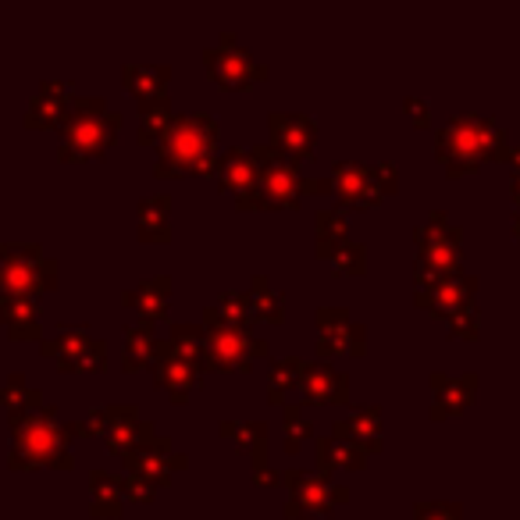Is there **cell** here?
Returning a JSON list of instances; mask_svg holds the SVG:
<instances>
[{
	"mask_svg": "<svg viewBox=\"0 0 520 520\" xmlns=\"http://www.w3.org/2000/svg\"><path fill=\"white\" fill-rule=\"evenodd\" d=\"M218 122L207 111L175 114L157 143V179H186V175H214L218 168Z\"/></svg>",
	"mask_w": 520,
	"mask_h": 520,
	"instance_id": "6da1fadb",
	"label": "cell"
},
{
	"mask_svg": "<svg viewBox=\"0 0 520 520\" xmlns=\"http://www.w3.org/2000/svg\"><path fill=\"white\" fill-rule=\"evenodd\" d=\"M506 147H510V136L506 129L488 118V114H453L439 132H435V157L442 161L449 179H460V175H474L481 164L488 161H503Z\"/></svg>",
	"mask_w": 520,
	"mask_h": 520,
	"instance_id": "7a4b0ae2",
	"label": "cell"
},
{
	"mask_svg": "<svg viewBox=\"0 0 520 520\" xmlns=\"http://www.w3.org/2000/svg\"><path fill=\"white\" fill-rule=\"evenodd\" d=\"M68 431L57 417V410L40 407L33 414L11 417V449L8 467L11 471H36V467H50V471H72L75 456L68 446Z\"/></svg>",
	"mask_w": 520,
	"mask_h": 520,
	"instance_id": "3957f363",
	"label": "cell"
},
{
	"mask_svg": "<svg viewBox=\"0 0 520 520\" xmlns=\"http://www.w3.org/2000/svg\"><path fill=\"white\" fill-rule=\"evenodd\" d=\"M122 111H111L104 97H72L68 114L57 136V157L68 164L79 161H97L111 150L114 136L122 132Z\"/></svg>",
	"mask_w": 520,
	"mask_h": 520,
	"instance_id": "277c9868",
	"label": "cell"
},
{
	"mask_svg": "<svg viewBox=\"0 0 520 520\" xmlns=\"http://www.w3.org/2000/svg\"><path fill=\"white\" fill-rule=\"evenodd\" d=\"M253 157L260 175L257 186L236 200L239 211H296L303 204V182H307L300 164L282 157L271 143L253 147Z\"/></svg>",
	"mask_w": 520,
	"mask_h": 520,
	"instance_id": "5b68a950",
	"label": "cell"
},
{
	"mask_svg": "<svg viewBox=\"0 0 520 520\" xmlns=\"http://www.w3.org/2000/svg\"><path fill=\"white\" fill-rule=\"evenodd\" d=\"M57 260L40 243H0V296L40 300L57 289Z\"/></svg>",
	"mask_w": 520,
	"mask_h": 520,
	"instance_id": "8992f818",
	"label": "cell"
},
{
	"mask_svg": "<svg viewBox=\"0 0 520 520\" xmlns=\"http://www.w3.org/2000/svg\"><path fill=\"white\" fill-rule=\"evenodd\" d=\"M204 332H207V350H204V371L221 374H250L257 360L271 353L268 339L253 335L250 328H232L218 317V310H204Z\"/></svg>",
	"mask_w": 520,
	"mask_h": 520,
	"instance_id": "52a82bcc",
	"label": "cell"
},
{
	"mask_svg": "<svg viewBox=\"0 0 520 520\" xmlns=\"http://www.w3.org/2000/svg\"><path fill=\"white\" fill-rule=\"evenodd\" d=\"M332 189L342 207L371 211V207H382L385 196H392L399 189V168L392 161H335Z\"/></svg>",
	"mask_w": 520,
	"mask_h": 520,
	"instance_id": "ba28073f",
	"label": "cell"
},
{
	"mask_svg": "<svg viewBox=\"0 0 520 520\" xmlns=\"http://www.w3.org/2000/svg\"><path fill=\"white\" fill-rule=\"evenodd\" d=\"M282 485L289 488L282 513L285 520H303V517H335V510L350 503V488L335 485L332 474L321 471H303V467H285Z\"/></svg>",
	"mask_w": 520,
	"mask_h": 520,
	"instance_id": "9c48e42d",
	"label": "cell"
},
{
	"mask_svg": "<svg viewBox=\"0 0 520 520\" xmlns=\"http://www.w3.org/2000/svg\"><path fill=\"white\" fill-rule=\"evenodd\" d=\"M417 264L439 271V275H456L464 271V228L456 225L446 211H431L421 225L414 228Z\"/></svg>",
	"mask_w": 520,
	"mask_h": 520,
	"instance_id": "30bf717a",
	"label": "cell"
},
{
	"mask_svg": "<svg viewBox=\"0 0 520 520\" xmlns=\"http://www.w3.org/2000/svg\"><path fill=\"white\" fill-rule=\"evenodd\" d=\"M204 65H207V75L218 82L221 90H236V93L253 90V86H260V82L271 75V68L264 65V61H257V57L239 43L236 33H221L218 43H211V47L204 50Z\"/></svg>",
	"mask_w": 520,
	"mask_h": 520,
	"instance_id": "8fae6325",
	"label": "cell"
},
{
	"mask_svg": "<svg viewBox=\"0 0 520 520\" xmlns=\"http://www.w3.org/2000/svg\"><path fill=\"white\" fill-rule=\"evenodd\" d=\"M40 353L65 374H97L107 367V342L97 339L86 325H57V332L40 342Z\"/></svg>",
	"mask_w": 520,
	"mask_h": 520,
	"instance_id": "7c38bea8",
	"label": "cell"
},
{
	"mask_svg": "<svg viewBox=\"0 0 520 520\" xmlns=\"http://www.w3.org/2000/svg\"><path fill=\"white\" fill-rule=\"evenodd\" d=\"M317 357H364L367 328L357 325L346 307H317Z\"/></svg>",
	"mask_w": 520,
	"mask_h": 520,
	"instance_id": "4fadbf2b",
	"label": "cell"
},
{
	"mask_svg": "<svg viewBox=\"0 0 520 520\" xmlns=\"http://www.w3.org/2000/svg\"><path fill=\"white\" fill-rule=\"evenodd\" d=\"M122 460H125V474L150 481L154 488H164L171 478H175V471H186L189 467L186 456L175 453V446H171L164 435H154L150 442H139V446L132 449V453H125Z\"/></svg>",
	"mask_w": 520,
	"mask_h": 520,
	"instance_id": "5bb4252c",
	"label": "cell"
},
{
	"mask_svg": "<svg viewBox=\"0 0 520 520\" xmlns=\"http://www.w3.org/2000/svg\"><path fill=\"white\" fill-rule=\"evenodd\" d=\"M268 136H271V147L296 164L314 157L317 150V125L300 111H271Z\"/></svg>",
	"mask_w": 520,
	"mask_h": 520,
	"instance_id": "9a60e30c",
	"label": "cell"
},
{
	"mask_svg": "<svg viewBox=\"0 0 520 520\" xmlns=\"http://www.w3.org/2000/svg\"><path fill=\"white\" fill-rule=\"evenodd\" d=\"M478 385H481V378L474 371H467V374L435 371L428 378V389H431L428 417L431 421H449V417H460L474 403V396H478Z\"/></svg>",
	"mask_w": 520,
	"mask_h": 520,
	"instance_id": "2e32d148",
	"label": "cell"
},
{
	"mask_svg": "<svg viewBox=\"0 0 520 520\" xmlns=\"http://www.w3.org/2000/svg\"><path fill=\"white\" fill-rule=\"evenodd\" d=\"M474 296H478V275H471V271H456V275L439 278L435 285L414 289V303L428 310L431 317H449L453 310L471 307Z\"/></svg>",
	"mask_w": 520,
	"mask_h": 520,
	"instance_id": "e0dca14e",
	"label": "cell"
},
{
	"mask_svg": "<svg viewBox=\"0 0 520 520\" xmlns=\"http://www.w3.org/2000/svg\"><path fill=\"white\" fill-rule=\"evenodd\" d=\"M300 396L314 407H342L350 403V374L332 367L328 360H307L300 374Z\"/></svg>",
	"mask_w": 520,
	"mask_h": 520,
	"instance_id": "ac0fdd59",
	"label": "cell"
},
{
	"mask_svg": "<svg viewBox=\"0 0 520 520\" xmlns=\"http://www.w3.org/2000/svg\"><path fill=\"white\" fill-rule=\"evenodd\" d=\"M332 435H339V439L353 442V446L364 449L367 456L382 453V446H385V417H382V407H378V403H360V407H353L350 414L342 417V421L332 424Z\"/></svg>",
	"mask_w": 520,
	"mask_h": 520,
	"instance_id": "d6986e66",
	"label": "cell"
},
{
	"mask_svg": "<svg viewBox=\"0 0 520 520\" xmlns=\"http://www.w3.org/2000/svg\"><path fill=\"white\" fill-rule=\"evenodd\" d=\"M72 97V82H40V90L29 97V107H25V129H61Z\"/></svg>",
	"mask_w": 520,
	"mask_h": 520,
	"instance_id": "ffe728a7",
	"label": "cell"
},
{
	"mask_svg": "<svg viewBox=\"0 0 520 520\" xmlns=\"http://www.w3.org/2000/svg\"><path fill=\"white\" fill-rule=\"evenodd\" d=\"M154 382L161 392H168L171 403H179L182 407V403H189V396L200 389V382H204V367L186 364V360H175V357H168V353L157 350Z\"/></svg>",
	"mask_w": 520,
	"mask_h": 520,
	"instance_id": "44dd1931",
	"label": "cell"
},
{
	"mask_svg": "<svg viewBox=\"0 0 520 520\" xmlns=\"http://www.w3.org/2000/svg\"><path fill=\"white\" fill-rule=\"evenodd\" d=\"M257 157H253V150H225V154L218 157V168H214V179H218V189L221 193H232V200H239V196H246L253 186H257Z\"/></svg>",
	"mask_w": 520,
	"mask_h": 520,
	"instance_id": "7402d4cb",
	"label": "cell"
},
{
	"mask_svg": "<svg viewBox=\"0 0 520 520\" xmlns=\"http://www.w3.org/2000/svg\"><path fill=\"white\" fill-rule=\"evenodd\" d=\"M122 307H132L139 314V321H164L171 307V275H154L143 278L136 289H125Z\"/></svg>",
	"mask_w": 520,
	"mask_h": 520,
	"instance_id": "603a6c76",
	"label": "cell"
},
{
	"mask_svg": "<svg viewBox=\"0 0 520 520\" xmlns=\"http://www.w3.org/2000/svg\"><path fill=\"white\" fill-rule=\"evenodd\" d=\"M221 439H232L236 449L243 456H250L253 471H264L271 453V439H268V424L264 421H221Z\"/></svg>",
	"mask_w": 520,
	"mask_h": 520,
	"instance_id": "cb8c5ba5",
	"label": "cell"
},
{
	"mask_svg": "<svg viewBox=\"0 0 520 520\" xmlns=\"http://www.w3.org/2000/svg\"><path fill=\"white\" fill-rule=\"evenodd\" d=\"M0 328L15 342H43V321L40 303L36 300H4L0 296Z\"/></svg>",
	"mask_w": 520,
	"mask_h": 520,
	"instance_id": "d4e9b609",
	"label": "cell"
},
{
	"mask_svg": "<svg viewBox=\"0 0 520 520\" xmlns=\"http://www.w3.org/2000/svg\"><path fill=\"white\" fill-rule=\"evenodd\" d=\"M314 464H317V471H321V474L364 471V467H367V453L353 446V442L339 439V435H321V439H314Z\"/></svg>",
	"mask_w": 520,
	"mask_h": 520,
	"instance_id": "484cf974",
	"label": "cell"
},
{
	"mask_svg": "<svg viewBox=\"0 0 520 520\" xmlns=\"http://www.w3.org/2000/svg\"><path fill=\"white\" fill-rule=\"evenodd\" d=\"M136 228L143 243H168L171 239V196L150 193L136 207Z\"/></svg>",
	"mask_w": 520,
	"mask_h": 520,
	"instance_id": "4316f807",
	"label": "cell"
},
{
	"mask_svg": "<svg viewBox=\"0 0 520 520\" xmlns=\"http://www.w3.org/2000/svg\"><path fill=\"white\" fill-rule=\"evenodd\" d=\"M157 350H161V339H157L150 321L129 325L125 328V346H122V371L136 374V371H143V367H154Z\"/></svg>",
	"mask_w": 520,
	"mask_h": 520,
	"instance_id": "83f0119b",
	"label": "cell"
},
{
	"mask_svg": "<svg viewBox=\"0 0 520 520\" xmlns=\"http://www.w3.org/2000/svg\"><path fill=\"white\" fill-rule=\"evenodd\" d=\"M122 82L139 104H147V100L168 97L171 68L168 65H136V61H129V65H122Z\"/></svg>",
	"mask_w": 520,
	"mask_h": 520,
	"instance_id": "f1b7e54d",
	"label": "cell"
},
{
	"mask_svg": "<svg viewBox=\"0 0 520 520\" xmlns=\"http://www.w3.org/2000/svg\"><path fill=\"white\" fill-rule=\"evenodd\" d=\"M125 510V496H122V478L104 467L90 471V513L100 520H114L122 517Z\"/></svg>",
	"mask_w": 520,
	"mask_h": 520,
	"instance_id": "f546056e",
	"label": "cell"
},
{
	"mask_svg": "<svg viewBox=\"0 0 520 520\" xmlns=\"http://www.w3.org/2000/svg\"><path fill=\"white\" fill-rule=\"evenodd\" d=\"M204 350H207V332L204 325H171L168 339H161V353L186 364L204 367Z\"/></svg>",
	"mask_w": 520,
	"mask_h": 520,
	"instance_id": "4dcf8cb0",
	"label": "cell"
},
{
	"mask_svg": "<svg viewBox=\"0 0 520 520\" xmlns=\"http://www.w3.org/2000/svg\"><path fill=\"white\" fill-rule=\"evenodd\" d=\"M303 367H307V360H303V357L271 360V367H268V403H275V407L293 403V396L300 392Z\"/></svg>",
	"mask_w": 520,
	"mask_h": 520,
	"instance_id": "1f68e13d",
	"label": "cell"
},
{
	"mask_svg": "<svg viewBox=\"0 0 520 520\" xmlns=\"http://www.w3.org/2000/svg\"><path fill=\"white\" fill-rule=\"evenodd\" d=\"M246 300H250V317L253 321H264V325H282L285 321V300L271 289L268 275H253L250 289H246Z\"/></svg>",
	"mask_w": 520,
	"mask_h": 520,
	"instance_id": "d6a6232c",
	"label": "cell"
},
{
	"mask_svg": "<svg viewBox=\"0 0 520 520\" xmlns=\"http://www.w3.org/2000/svg\"><path fill=\"white\" fill-rule=\"evenodd\" d=\"M171 100L168 97H157V100H147V104H139V129H136V143L139 147H157L164 139L171 125Z\"/></svg>",
	"mask_w": 520,
	"mask_h": 520,
	"instance_id": "836d02e7",
	"label": "cell"
},
{
	"mask_svg": "<svg viewBox=\"0 0 520 520\" xmlns=\"http://www.w3.org/2000/svg\"><path fill=\"white\" fill-rule=\"evenodd\" d=\"M0 407L8 410V417H18V414H33V410L47 407V403H43V392L25 382L22 371H15L8 382L0 385Z\"/></svg>",
	"mask_w": 520,
	"mask_h": 520,
	"instance_id": "e575fe53",
	"label": "cell"
},
{
	"mask_svg": "<svg viewBox=\"0 0 520 520\" xmlns=\"http://www.w3.org/2000/svg\"><path fill=\"white\" fill-rule=\"evenodd\" d=\"M282 442L289 456L303 453L314 442V421L303 414V403H285L282 407Z\"/></svg>",
	"mask_w": 520,
	"mask_h": 520,
	"instance_id": "d590c367",
	"label": "cell"
},
{
	"mask_svg": "<svg viewBox=\"0 0 520 520\" xmlns=\"http://www.w3.org/2000/svg\"><path fill=\"white\" fill-rule=\"evenodd\" d=\"M342 239H350V221L342 211H317L314 214V253L321 260L328 257L332 246H339Z\"/></svg>",
	"mask_w": 520,
	"mask_h": 520,
	"instance_id": "8d00e7d4",
	"label": "cell"
},
{
	"mask_svg": "<svg viewBox=\"0 0 520 520\" xmlns=\"http://www.w3.org/2000/svg\"><path fill=\"white\" fill-rule=\"evenodd\" d=\"M325 264H332L339 275L357 278L367 271V243H357V239H342L339 246H332L325 257Z\"/></svg>",
	"mask_w": 520,
	"mask_h": 520,
	"instance_id": "74e56055",
	"label": "cell"
},
{
	"mask_svg": "<svg viewBox=\"0 0 520 520\" xmlns=\"http://www.w3.org/2000/svg\"><path fill=\"white\" fill-rule=\"evenodd\" d=\"M214 310H218V317L225 321V325H232V328H250V300H246V293H221L218 300L211 303Z\"/></svg>",
	"mask_w": 520,
	"mask_h": 520,
	"instance_id": "f35d334b",
	"label": "cell"
},
{
	"mask_svg": "<svg viewBox=\"0 0 520 520\" xmlns=\"http://www.w3.org/2000/svg\"><path fill=\"white\" fill-rule=\"evenodd\" d=\"M446 325H449V335L453 339H460V342H471V339H478V332H481V314H478V307H460V310H453V314L446 317Z\"/></svg>",
	"mask_w": 520,
	"mask_h": 520,
	"instance_id": "ab89813d",
	"label": "cell"
},
{
	"mask_svg": "<svg viewBox=\"0 0 520 520\" xmlns=\"http://www.w3.org/2000/svg\"><path fill=\"white\" fill-rule=\"evenodd\" d=\"M414 520H464V510H460V503L435 499V503H417Z\"/></svg>",
	"mask_w": 520,
	"mask_h": 520,
	"instance_id": "60d3db41",
	"label": "cell"
},
{
	"mask_svg": "<svg viewBox=\"0 0 520 520\" xmlns=\"http://www.w3.org/2000/svg\"><path fill=\"white\" fill-rule=\"evenodd\" d=\"M122 496L129 499V503H139V506H147L157 499V488L150 485V481L143 478H132V474H122Z\"/></svg>",
	"mask_w": 520,
	"mask_h": 520,
	"instance_id": "b9f144b4",
	"label": "cell"
},
{
	"mask_svg": "<svg viewBox=\"0 0 520 520\" xmlns=\"http://www.w3.org/2000/svg\"><path fill=\"white\" fill-rule=\"evenodd\" d=\"M403 111L410 114V122H414L417 129H431V104L424 97H417V93L403 97Z\"/></svg>",
	"mask_w": 520,
	"mask_h": 520,
	"instance_id": "7bdbcfd3",
	"label": "cell"
},
{
	"mask_svg": "<svg viewBox=\"0 0 520 520\" xmlns=\"http://www.w3.org/2000/svg\"><path fill=\"white\" fill-rule=\"evenodd\" d=\"M328 193H335L332 179H307L303 182V196H328Z\"/></svg>",
	"mask_w": 520,
	"mask_h": 520,
	"instance_id": "ee69618b",
	"label": "cell"
},
{
	"mask_svg": "<svg viewBox=\"0 0 520 520\" xmlns=\"http://www.w3.org/2000/svg\"><path fill=\"white\" fill-rule=\"evenodd\" d=\"M253 485H260V488H275V485H282V474L271 471V467H264V471H253Z\"/></svg>",
	"mask_w": 520,
	"mask_h": 520,
	"instance_id": "f6af8a7d",
	"label": "cell"
},
{
	"mask_svg": "<svg viewBox=\"0 0 520 520\" xmlns=\"http://www.w3.org/2000/svg\"><path fill=\"white\" fill-rule=\"evenodd\" d=\"M503 161L513 164V171H520V147H513V143H510V147H506V154H503Z\"/></svg>",
	"mask_w": 520,
	"mask_h": 520,
	"instance_id": "bcb514c9",
	"label": "cell"
},
{
	"mask_svg": "<svg viewBox=\"0 0 520 520\" xmlns=\"http://www.w3.org/2000/svg\"><path fill=\"white\" fill-rule=\"evenodd\" d=\"M510 196H513V204L520 207V171H513L510 175Z\"/></svg>",
	"mask_w": 520,
	"mask_h": 520,
	"instance_id": "7dc6e473",
	"label": "cell"
},
{
	"mask_svg": "<svg viewBox=\"0 0 520 520\" xmlns=\"http://www.w3.org/2000/svg\"><path fill=\"white\" fill-rule=\"evenodd\" d=\"M510 228H513V236L520 239V207H513V218H510Z\"/></svg>",
	"mask_w": 520,
	"mask_h": 520,
	"instance_id": "c3c4849f",
	"label": "cell"
}]
</instances>
